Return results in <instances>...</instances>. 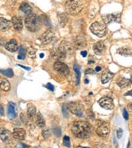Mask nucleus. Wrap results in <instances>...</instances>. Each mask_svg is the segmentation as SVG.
<instances>
[{"mask_svg": "<svg viewBox=\"0 0 132 148\" xmlns=\"http://www.w3.org/2000/svg\"><path fill=\"white\" fill-rule=\"evenodd\" d=\"M46 88H48V89L50 90L51 92H53L54 90V86H53L52 84H50V83H48L46 86Z\"/></svg>", "mask_w": 132, "mask_h": 148, "instance_id": "nucleus-36", "label": "nucleus"}, {"mask_svg": "<svg viewBox=\"0 0 132 148\" xmlns=\"http://www.w3.org/2000/svg\"><path fill=\"white\" fill-rule=\"evenodd\" d=\"M0 73H1L2 75L7 76V77L11 78L13 77L14 75L13 71L11 69H6V70H0Z\"/></svg>", "mask_w": 132, "mask_h": 148, "instance_id": "nucleus-28", "label": "nucleus"}, {"mask_svg": "<svg viewBox=\"0 0 132 148\" xmlns=\"http://www.w3.org/2000/svg\"><path fill=\"white\" fill-rule=\"evenodd\" d=\"M95 71H97V72H99V71H101V68H100V66H97L95 69Z\"/></svg>", "mask_w": 132, "mask_h": 148, "instance_id": "nucleus-44", "label": "nucleus"}, {"mask_svg": "<svg viewBox=\"0 0 132 148\" xmlns=\"http://www.w3.org/2000/svg\"><path fill=\"white\" fill-rule=\"evenodd\" d=\"M44 53H40V58H43V57H44Z\"/></svg>", "mask_w": 132, "mask_h": 148, "instance_id": "nucleus-45", "label": "nucleus"}, {"mask_svg": "<svg viewBox=\"0 0 132 148\" xmlns=\"http://www.w3.org/2000/svg\"><path fill=\"white\" fill-rule=\"evenodd\" d=\"M42 136L43 137L46 138V139H47V138L50 136V131L48 130V129H44L43 130Z\"/></svg>", "mask_w": 132, "mask_h": 148, "instance_id": "nucleus-34", "label": "nucleus"}, {"mask_svg": "<svg viewBox=\"0 0 132 148\" xmlns=\"http://www.w3.org/2000/svg\"><path fill=\"white\" fill-rule=\"evenodd\" d=\"M36 113H37V109H36V107L35 106H30L28 107L26 114H27L28 119H30V120L34 119L36 116Z\"/></svg>", "mask_w": 132, "mask_h": 148, "instance_id": "nucleus-25", "label": "nucleus"}, {"mask_svg": "<svg viewBox=\"0 0 132 148\" xmlns=\"http://www.w3.org/2000/svg\"><path fill=\"white\" fill-rule=\"evenodd\" d=\"M87 114H89V116H88V118L92 119H94L95 116H94V114L93 113L92 111H90V110H88V111H87Z\"/></svg>", "mask_w": 132, "mask_h": 148, "instance_id": "nucleus-39", "label": "nucleus"}, {"mask_svg": "<svg viewBox=\"0 0 132 148\" xmlns=\"http://www.w3.org/2000/svg\"><path fill=\"white\" fill-rule=\"evenodd\" d=\"M13 137L17 140H23L26 137L25 130L21 128H16L13 130Z\"/></svg>", "mask_w": 132, "mask_h": 148, "instance_id": "nucleus-12", "label": "nucleus"}, {"mask_svg": "<svg viewBox=\"0 0 132 148\" xmlns=\"http://www.w3.org/2000/svg\"><path fill=\"white\" fill-rule=\"evenodd\" d=\"M91 126L89 123L85 121H77L74 123L71 131L74 136L81 139H87L91 134Z\"/></svg>", "mask_w": 132, "mask_h": 148, "instance_id": "nucleus-1", "label": "nucleus"}, {"mask_svg": "<svg viewBox=\"0 0 132 148\" xmlns=\"http://www.w3.org/2000/svg\"><path fill=\"white\" fill-rule=\"evenodd\" d=\"M114 74H112L110 71L109 70H105L104 72L102 73L101 76V82L104 84L109 82V81L112 79V78L113 77Z\"/></svg>", "mask_w": 132, "mask_h": 148, "instance_id": "nucleus-18", "label": "nucleus"}, {"mask_svg": "<svg viewBox=\"0 0 132 148\" xmlns=\"http://www.w3.org/2000/svg\"><path fill=\"white\" fill-rule=\"evenodd\" d=\"M69 109H68L67 105H65L62 107V113H63V115L65 118H69V113L68 111Z\"/></svg>", "mask_w": 132, "mask_h": 148, "instance_id": "nucleus-32", "label": "nucleus"}, {"mask_svg": "<svg viewBox=\"0 0 132 148\" xmlns=\"http://www.w3.org/2000/svg\"><path fill=\"white\" fill-rule=\"evenodd\" d=\"M0 88L5 92H8L10 89V84L6 78L0 76Z\"/></svg>", "mask_w": 132, "mask_h": 148, "instance_id": "nucleus-21", "label": "nucleus"}, {"mask_svg": "<svg viewBox=\"0 0 132 148\" xmlns=\"http://www.w3.org/2000/svg\"><path fill=\"white\" fill-rule=\"evenodd\" d=\"M87 46V41L85 38L81 36H79L76 38L75 41V47L77 49H83Z\"/></svg>", "mask_w": 132, "mask_h": 148, "instance_id": "nucleus-15", "label": "nucleus"}, {"mask_svg": "<svg viewBox=\"0 0 132 148\" xmlns=\"http://www.w3.org/2000/svg\"><path fill=\"white\" fill-rule=\"evenodd\" d=\"M81 56H82L83 57H87V52L86 51H83L81 52Z\"/></svg>", "mask_w": 132, "mask_h": 148, "instance_id": "nucleus-41", "label": "nucleus"}, {"mask_svg": "<svg viewBox=\"0 0 132 148\" xmlns=\"http://www.w3.org/2000/svg\"><path fill=\"white\" fill-rule=\"evenodd\" d=\"M3 114H4V109L3 107H2V106L0 105V116H3Z\"/></svg>", "mask_w": 132, "mask_h": 148, "instance_id": "nucleus-40", "label": "nucleus"}, {"mask_svg": "<svg viewBox=\"0 0 132 148\" xmlns=\"http://www.w3.org/2000/svg\"><path fill=\"white\" fill-rule=\"evenodd\" d=\"M12 23L11 21L7 20L5 18H0V30L1 31H7L9 30L11 27Z\"/></svg>", "mask_w": 132, "mask_h": 148, "instance_id": "nucleus-14", "label": "nucleus"}, {"mask_svg": "<svg viewBox=\"0 0 132 148\" xmlns=\"http://www.w3.org/2000/svg\"><path fill=\"white\" fill-rule=\"evenodd\" d=\"M93 50L95 54L101 56L105 51V46L102 42H98L93 46Z\"/></svg>", "mask_w": 132, "mask_h": 148, "instance_id": "nucleus-13", "label": "nucleus"}, {"mask_svg": "<svg viewBox=\"0 0 132 148\" xmlns=\"http://www.w3.org/2000/svg\"><path fill=\"white\" fill-rule=\"evenodd\" d=\"M64 146L70 147H71V142H70V138H69L68 136H65L64 137Z\"/></svg>", "mask_w": 132, "mask_h": 148, "instance_id": "nucleus-33", "label": "nucleus"}, {"mask_svg": "<svg viewBox=\"0 0 132 148\" xmlns=\"http://www.w3.org/2000/svg\"><path fill=\"white\" fill-rule=\"evenodd\" d=\"M7 50L11 52H15L18 50V44L15 40H11L6 44Z\"/></svg>", "mask_w": 132, "mask_h": 148, "instance_id": "nucleus-16", "label": "nucleus"}, {"mask_svg": "<svg viewBox=\"0 0 132 148\" xmlns=\"http://www.w3.org/2000/svg\"><path fill=\"white\" fill-rule=\"evenodd\" d=\"M52 131L54 134L56 136V137H59L62 135V130L61 128L58 127V126H55L52 128Z\"/></svg>", "mask_w": 132, "mask_h": 148, "instance_id": "nucleus-31", "label": "nucleus"}, {"mask_svg": "<svg viewBox=\"0 0 132 148\" xmlns=\"http://www.w3.org/2000/svg\"><path fill=\"white\" fill-rule=\"evenodd\" d=\"M95 71L91 69H88L85 71V75H94Z\"/></svg>", "mask_w": 132, "mask_h": 148, "instance_id": "nucleus-38", "label": "nucleus"}, {"mask_svg": "<svg viewBox=\"0 0 132 148\" xmlns=\"http://www.w3.org/2000/svg\"><path fill=\"white\" fill-rule=\"evenodd\" d=\"M123 116L124 118L126 119V120H128V118H129V114H128V111H126V109H124V111H123Z\"/></svg>", "mask_w": 132, "mask_h": 148, "instance_id": "nucleus-37", "label": "nucleus"}, {"mask_svg": "<svg viewBox=\"0 0 132 148\" xmlns=\"http://www.w3.org/2000/svg\"><path fill=\"white\" fill-rule=\"evenodd\" d=\"M18 66H21V67H22L23 69H25V70H27V71H30V67H27V66H23V65H18Z\"/></svg>", "mask_w": 132, "mask_h": 148, "instance_id": "nucleus-42", "label": "nucleus"}, {"mask_svg": "<svg viewBox=\"0 0 132 148\" xmlns=\"http://www.w3.org/2000/svg\"><path fill=\"white\" fill-rule=\"evenodd\" d=\"M98 103H99L100 107H102L103 109H106V110H112L114 107L113 99L109 97H102L98 101Z\"/></svg>", "mask_w": 132, "mask_h": 148, "instance_id": "nucleus-8", "label": "nucleus"}, {"mask_svg": "<svg viewBox=\"0 0 132 148\" xmlns=\"http://www.w3.org/2000/svg\"><path fill=\"white\" fill-rule=\"evenodd\" d=\"M117 53L124 56H132V50L127 47H124L117 50Z\"/></svg>", "mask_w": 132, "mask_h": 148, "instance_id": "nucleus-26", "label": "nucleus"}, {"mask_svg": "<svg viewBox=\"0 0 132 148\" xmlns=\"http://www.w3.org/2000/svg\"><path fill=\"white\" fill-rule=\"evenodd\" d=\"M54 69L57 73L64 76H68L69 73L68 66L61 61H56L54 64Z\"/></svg>", "mask_w": 132, "mask_h": 148, "instance_id": "nucleus-7", "label": "nucleus"}, {"mask_svg": "<svg viewBox=\"0 0 132 148\" xmlns=\"http://www.w3.org/2000/svg\"><path fill=\"white\" fill-rule=\"evenodd\" d=\"M125 95H130V96L132 97V90H131V91H129L128 92H127L126 94H125Z\"/></svg>", "mask_w": 132, "mask_h": 148, "instance_id": "nucleus-43", "label": "nucleus"}, {"mask_svg": "<svg viewBox=\"0 0 132 148\" xmlns=\"http://www.w3.org/2000/svg\"><path fill=\"white\" fill-rule=\"evenodd\" d=\"M122 134H123V130H122V128H118L116 132L117 138H118V139H120L122 136Z\"/></svg>", "mask_w": 132, "mask_h": 148, "instance_id": "nucleus-35", "label": "nucleus"}, {"mask_svg": "<svg viewBox=\"0 0 132 148\" xmlns=\"http://www.w3.org/2000/svg\"><path fill=\"white\" fill-rule=\"evenodd\" d=\"M0 138L3 142H8L10 140L11 133L8 130L2 128L0 131Z\"/></svg>", "mask_w": 132, "mask_h": 148, "instance_id": "nucleus-20", "label": "nucleus"}, {"mask_svg": "<svg viewBox=\"0 0 132 148\" xmlns=\"http://www.w3.org/2000/svg\"><path fill=\"white\" fill-rule=\"evenodd\" d=\"M90 30L95 35L101 38L104 36L106 34V27L104 24L100 22H95L91 25Z\"/></svg>", "mask_w": 132, "mask_h": 148, "instance_id": "nucleus-5", "label": "nucleus"}, {"mask_svg": "<svg viewBox=\"0 0 132 148\" xmlns=\"http://www.w3.org/2000/svg\"><path fill=\"white\" fill-rule=\"evenodd\" d=\"M69 111L71 113L75 114L77 116H82L84 113V108L83 105L79 102H71L67 104Z\"/></svg>", "mask_w": 132, "mask_h": 148, "instance_id": "nucleus-6", "label": "nucleus"}, {"mask_svg": "<svg viewBox=\"0 0 132 148\" xmlns=\"http://www.w3.org/2000/svg\"><path fill=\"white\" fill-rule=\"evenodd\" d=\"M26 57V49L23 46H21L19 48V55H18V59L23 60Z\"/></svg>", "mask_w": 132, "mask_h": 148, "instance_id": "nucleus-29", "label": "nucleus"}, {"mask_svg": "<svg viewBox=\"0 0 132 148\" xmlns=\"http://www.w3.org/2000/svg\"><path fill=\"white\" fill-rule=\"evenodd\" d=\"M73 69L77 75V84H79V81H80V78H81L80 69H79V67L77 65H75L73 66Z\"/></svg>", "mask_w": 132, "mask_h": 148, "instance_id": "nucleus-30", "label": "nucleus"}, {"mask_svg": "<svg viewBox=\"0 0 132 148\" xmlns=\"http://www.w3.org/2000/svg\"><path fill=\"white\" fill-rule=\"evenodd\" d=\"M66 51L65 47L63 46H59L57 48L54 49L52 51V56L53 58L57 59V60H62L66 58Z\"/></svg>", "mask_w": 132, "mask_h": 148, "instance_id": "nucleus-9", "label": "nucleus"}, {"mask_svg": "<svg viewBox=\"0 0 132 148\" xmlns=\"http://www.w3.org/2000/svg\"><path fill=\"white\" fill-rule=\"evenodd\" d=\"M77 148H89V147H82V146H78V147H77Z\"/></svg>", "mask_w": 132, "mask_h": 148, "instance_id": "nucleus-46", "label": "nucleus"}, {"mask_svg": "<svg viewBox=\"0 0 132 148\" xmlns=\"http://www.w3.org/2000/svg\"><path fill=\"white\" fill-rule=\"evenodd\" d=\"M102 18L105 24H109L112 22H120V15H114V14H110V15H102Z\"/></svg>", "mask_w": 132, "mask_h": 148, "instance_id": "nucleus-11", "label": "nucleus"}, {"mask_svg": "<svg viewBox=\"0 0 132 148\" xmlns=\"http://www.w3.org/2000/svg\"><path fill=\"white\" fill-rule=\"evenodd\" d=\"M85 84H88V80L87 79H86V80H85Z\"/></svg>", "mask_w": 132, "mask_h": 148, "instance_id": "nucleus-47", "label": "nucleus"}, {"mask_svg": "<svg viewBox=\"0 0 132 148\" xmlns=\"http://www.w3.org/2000/svg\"><path fill=\"white\" fill-rule=\"evenodd\" d=\"M8 114L9 118L10 119H13L16 118L17 111L15 109V105L13 103H10L9 104L8 108Z\"/></svg>", "mask_w": 132, "mask_h": 148, "instance_id": "nucleus-19", "label": "nucleus"}, {"mask_svg": "<svg viewBox=\"0 0 132 148\" xmlns=\"http://www.w3.org/2000/svg\"><path fill=\"white\" fill-rule=\"evenodd\" d=\"M37 125L40 128H44L45 126V120L42 113L38 112L37 115V121H36Z\"/></svg>", "mask_w": 132, "mask_h": 148, "instance_id": "nucleus-23", "label": "nucleus"}, {"mask_svg": "<svg viewBox=\"0 0 132 148\" xmlns=\"http://www.w3.org/2000/svg\"><path fill=\"white\" fill-rule=\"evenodd\" d=\"M12 24H13V27L15 28V29L16 30L21 31L23 29V22L20 17H18V16H13V17L12 18Z\"/></svg>", "mask_w": 132, "mask_h": 148, "instance_id": "nucleus-17", "label": "nucleus"}, {"mask_svg": "<svg viewBox=\"0 0 132 148\" xmlns=\"http://www.w3.org/2000/svg\"><path fill=\"white\" fill-rule=\"evenodd\" d=\"M41 20L35 14H30L25 18V26L27 29L32 32H35L41 27Z\"/></svg>", "mask_w": 132, "mask_h": 148, "instance_id": "nucleus-2", "label": "nucleus"}, {"mask_svg": "<svg viewBox=\"0 0 132 148\" xmlns=\"http://www.w3.org/2000/svg\"><path fill=\"white\" fill-rule=\"evenodd\" d=\"M20 9L21 11H23L26 15H29L32 14V8L27 3H23L21 5Z\"/></svg>", "mask_w": 132, "mask_h": 148, "instance_id": "nucleus-24", "label": "nucleus"}, {"mask_svg": "<svg viewBox=\"0 0 132 148\" xmlns=\"http://www.w3.org/2000/svg\"><path fill=\"white\" fill-rule=\"evenodd\" d=\"M67 12L72 15H77L83 9L82 0H68L65 4Z\"/></svg>", "mask_w": 132, "mask_h": 148, "instance_id": "nucleus-3", "label": "nucleus"}, {"mask_svg": "<svg viewBox=\"0 0 132 148\" xmlns=\"http://www.w3.org/2000/svg\"><path fill=\"white\" fill-rule=\"evenodd\" d=\"M131 80L128 78H121L117 81V84L121 88H125L129 86L131 84Z\"/></svg>", "mask_w": 132, "mask_h": 148, "instance_id": "nucleus-22", "label": "nucleus"}, {"mask_svg": "<svg viewBox=\"0 0 132 148\" xmlns=\"http://www.w3.org/2000/svg\"><path fill=\"white\" fill-rule=\"evenodd\" d=\"M54 38V33L51 30L45 32L40 38V40L42 44L46 45L51 42Z\"/></svg>", "mask_w": 132, "mask_h": 148, "instance_id": "nucleus-10", "label": "nucleus"}, {"mask_svg": "<svg viewBox=\"0 0 132 148\" xmlns=\"http://www.w3.org/2000/svg\"><path fill=\"white\" fill-rule=\"evenodd\" d=\"M96 132L100 137H107L110 133L109 125L104 121H97L96 123Z\"/></svg>", "mask_w": 132, "mask_h": 148, "instance_id": "nucleus-4", "label": "nucleus"}, {"mask_svg": "<svg viewBox=\"0 0 132 148\" xmlns=\"http://www.w3.org/2000/svg\"><path fill=\"white\" fill-rule=\"evenodd\" d=\"M59 23L62 26H64L66 25L68 21V16L66 13H61L60 15H58Z\"/></svg>", "mask_w": 132, "mask_h": 148, "instance_id": "nucleus-27", "label": "nucleus"}]
</instances>
